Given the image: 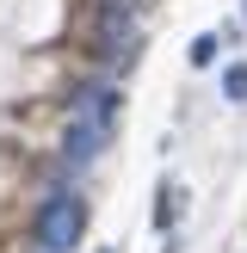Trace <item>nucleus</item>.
<instances>
[{
	"label": "nucleus",
	"mask_w": 247,
	"mask_h": 253,
	"mask_svg": "<svg viewBox=\"0 0 247 253\" xmlns=\"http://www.w3.org/2000/svg\"><path fill=\"white\" fill-rule=\"evenodd\" d=\"M86 235V204L74 192H43V204L31 210V247L37 253H74Z\"/></svg>",
	"instance_id": "nucleus-1"
},
{
	"label": "nucleus",
	"mask_w": 247,
	"mask_h": 253,
	"mask_svg": "<svg viewBox=\"0 0 247 253\" xmlns=\"http://www.w3.org/2000/svg\"><path fill=\"white\" fill-rule=\"evenodd\" d=\"M142 49V25H136L130 0H99V56L105 68H130Z\"/></svg>",
	"instance_id": "nucleus-2"
},
{
	"label": "nucleus",
	"mask_w": 247,
	"mask_h": 253,
	"mask_svg": "<svg viewBox=\"0 0 247 253\" xmlns=\"http://www.w3.org/2000/svg\"><path fill=\"white\" fill-rule=\"evenodd\" d=\"M118 111H124V86L118 81H74L68 86V118L81 124H99V130H118Z\"/></svg>",
	"instance_id": "nucleus-3"
},
{
	"label": "nucleus",
	"mask_w": 247,
	"mask_h": 253,
	"mask_svg": "<svg viewBox=\"0 0 247 253\" xmlns=\"http://www.w3.org/2000/svg\"><path fill=\"white\" fill-rule=\"evenodd\" d=\"M111 148V130H99V124H81V118H68V130H62V167H74V173H86L99 155Z\"/></svg>",
	"instance_id": "nucleus-4"
},
{
	"label": "nucleus",
	"mask_w": 247,
	"mask_h": 253,
	"mask_svg": "<svg viewBox=\"0 0 247 253\" xmlns=\"http://www.w3.org/2000/svg\"><path fill=\"white\" fill-rule=\"evenodd\" d=\"M222 99L229 105H247V62H229L222 68Z\"/></svg>",
	"instance_id": "nucleus-5"
},
{
	"label": "nucleus",
	"mask_w": 247,
	"mask_h": 253,
	"mask_svg": "<svg viewBox=\"0 0 247 253\" xmlns=\"http://www.w3.org/2000/svg\"><path fill=\"white\" fill-rule=\"evenodd\" d=\"M216 49H222V31H204L192 43V68H210V62H216Z\"/></svg>",
	"instance_id": "nucleus-6"
},
{
	"label": "nucleus",
	"mask_w": 247,
	"mask_h": 253,
	"mask_svg": "<svg viewBox=\"0 0 247 253\" xmlns=\"http://www.w3.org/2000/svg\"><path fill=\"white\" fill-rule=\"evenodd\" d=\"M241 19H247V0H241Z\"/></svg>",
	"instance_id": "nucleus-7"
},
{
	"label": "nucleus",
	"mask_w": 247,
	"mask_h": 253,
	"mask_svg": "<svg viewBox=\"0 0 247 253\" xmlns=\"http://www.w3.org/2000/svg\"><path fill=\"white\" fill-rule=\"evenodd\" d=\"M99 253H111V247H99Z\"/></svg>",
	"instance_id": "nucleus-8"
}]
</instances>
